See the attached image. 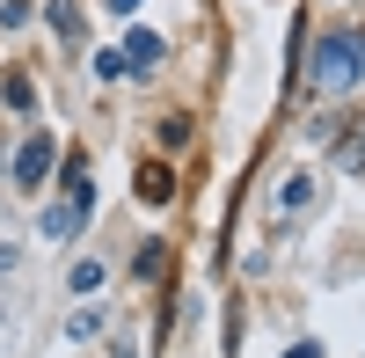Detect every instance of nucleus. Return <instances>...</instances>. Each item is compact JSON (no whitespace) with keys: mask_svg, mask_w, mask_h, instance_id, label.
Returning a JSON list of instances; mask_svg holds the SVG:
<instances>
[{"mask_svg":"<svg viewBox=\"0 0 365 358\" xmlns=\"http://www.w3.org/2000/svg\"><path fill=\"white\" fill-rule=\"evenodd\" d=\"M81 220H88V213H81V205H73V198H58V205H51V213L37 220V242H73V234H81Z\"/></svg>","mask_w":365,"mask_h":358,"instance_id":"7ed1b4c3","label":"nucleus"},{"mask_svg":"<svg viewBox=\"0 0 365 358\" xmlns=\"http://www.w3.org/2000/svg\"><path fill=\"white\" fill-rule=\"evenodd\" d=\"M117 73H132L125 51H96V81H117Z\"/></svg>","mask_w":365,"mask_h":358,"instance_id":"9d476101","label":"nucleus"},{"mask_svg":"<svg viewBox=\"0 0 365 358\" xmlns=\"http://www.w3.org/2000/svg\"><path fill=\"white\" fill-rule=\"evenodd\" d=\"M329 139H336V161H365V117H344V125H329Z\"/></svg>","mask_w":365,"mask_h":358,"instance_id":"20e7f679","label":"nucleus"},{"mask_svg":"<svg viewBox=\"0 0 365 358\" xmlns=\"http://www.w3.org/2000/svg\"><path fill=\"white\" fill-rule=\"evenodd\" d=\"M66 285H73V292H96V285H103V263H96V256H81L73 271H66Z\"/></svg>","mask_w":365,"mask_h":358,"instance_id":"6e6552de","label":"nucleus"},{"mask_svg":"<svg viewBox=\"0 0 365 358\" xmlns=\"http://www.w3.org/2000/svg\"><path fill=\"white\" fill-rule=\"evenodd\" d=\"M51 161H58V146H51V132H29V139L15 146V183H22V190H44V175H51Z\"/></svg>","mask_w":365,"mask_h":358,"instance_id":"f03ea898","label":"nucleus"},{"mask_svg":"<svg viewBox=\"0 0 365 358\" xmlns=\"http://www.w3.org/2000/svg\"><path fill=\"white\" fill-rule=\"evenodd\" d=\"M51 29L66 44H81V8H73V0H51Z\"/></svg>","mask_w":365,"mask_h":358,"instance_id":"0eeeda50","label":"nucleus"},{"mask_svg":"<svg viewBox=\"0 0 365 358\" xmlns=\"http://www.w3.org/2000/svg\"><path fill=\"white\" fill-rule=\"evenodd\" d=\"M0 103H15V110H29V81H22V73H8V81H0Z\"/></svg>","mask_w":365,"mask_h":358,"instance_id":"9b49d317","label":"nucleus"},{"mask_svg":"<svg viewBox=\"0 0 365 358\" xmlns=\"http://www.w3.org/2000/svg\"><path fill=\"white\" fill-rule=\"evenodd\" d=\"M22 271V242H8V249H0V278H15Z\"/></svg>","mask_w":365,"mask_h":358,"instance_id":"ddd939ff","label":"nucleus"},{"mask_svg":"<svg viewBox=\"0 0 365 358\" xmlns=\"http://www.w3.org/2000/svg\"><path fill=\"white\" fill-rule=\"evenodd\" d=\"M96 329H103V314H96V307H81V314L66 322V337H81V344H88V337H96Z\"/></svg>","mask_w":365,"mask_h":358,"instance_id":"1a4fd4ad","label":"nucleus"},{"mask_svg":"<svg viewBox=\"0 0 365 358\" xmlns=\"http://www.w3.org/2000/svg\"><path fill=\"white\" fill-rule=\"evenodd\" d=\"M307 198H314V183H307V175H292V183H285V213H299Z\"/></svg>","mask_w":365,"mask_h":358,"instance_id":"f8f14e48","label":"nucleus"},{"mask_svg":"<svg viewBox=\"0 0 365 358\" xmlns=\"http://www.w3.org/2000/svg\"><path fill=\"white\" fill-rule=\"evenodd\" d=\"M285 358H322V351H314V344H292V351H285Z\"/></svg>","mask_w":365,"mask_h":358,"instance_id":"2eb2a0df","label":"nucleus"},{"mask_svg":"<svg viewBox=\"0 0 365 358\" xmlns=\"http://www.w3.org/2000/svg\"><path fill=\"white\" fill-rule=\"evenodd\" d=\"M132 8H139V0H110V15H132Z\"/></svg>","mask_w":365,"mask_h":358,"instance_id":"dca6fc26","label":"nucleus"},{"mask_svg":"<svg viewBox=\"0 0 365 358\" xmlns=\"http://www.w3.org/2000/svg\"><path fill=\"white\" fill-rule=\"evenodd\" d=\"M8 322H15V307H8V300H0V351H8Z\"/></svg>","mask_w":365,"mask_h":358,"instance_id":"4468645a","label":"nucleus"},{"mask_svg":"<svg viewBox=\"0 0 365 358\" xmlns=\"http://www.w3.org/2000/svg\"><path fill=\"white\" fill-rule=\"evenodd\" d=\"M125 66H161V37L154 29H132L125 37Z\"/></svg>","mask_w":365,"mask_h":358,"instance_id":"423d86ee","label":"nucleus"},{"mask_svg":"<svg viewBox=\"0 0 365 358\" xmlns=\"http://www.w3.org/2000/svg\"><path fill=\"white\" fill-rule=\"evenodd\" d=\"M168 198H175V175L146 161V168H139V205H168Z\"/></svg>","mask_w":365,"mask_h":358,"instance_id":"39448f33","label":"nucleus"},{"mask_svg":"<svg viewBox=\"0 0 365 358\" xmlns=\"http://www.w3.org/2000/svg\"><path fill=\"white\" fill-rule=\"evenodd\" d=\"M358 73H365V44H358V37H344V29H329V37H314L307 73H299V81H307L314 96H351Z\"/></svg>","mask_w":365,"mask_h":358,"instance_id":"f257e3e1","label":"nucleus"}]
</instances>
